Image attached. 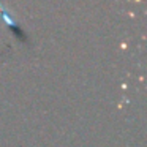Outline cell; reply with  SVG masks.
Listing matches in <instances>:
<instances>
[{
  "label": "cell",
  "mask_w": 147,
  "mask_h": 147,
  "mask_svg": "<svg viewBox=\"0 0 147 147\" xmlns=\"http://www.w3.org/2000/svg\"><path fill=\"white\" fill-rule=\"evenodd\" d=\"M0 18H2V19H3V22L7 24V26L10 27V29L13 30L14 33H16V36H18V38L26 40V35L22 33V30H21L19 27H18V24L14 22L13 19H11V16H10V14H7V13H5V11H3V8H2V7H0Z\"/></svg>",
  "instance_id": "obj_1"
}]
</instances>
